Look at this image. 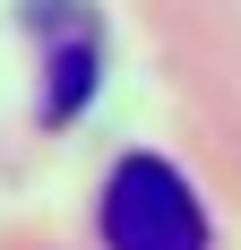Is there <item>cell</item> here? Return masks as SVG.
<instances>
[{
  "mask_svg": "<svg viewBox=\"0 0 241 250\" xmlns=\"http://www.w3.org/2000/svg\"><path fill=\"white\" fill-rule=\"evenodd\" d=\"M95 225H103V250H207V207L164 155H120Z\"/></svg>",
  "mask_w": 241,
  "mask_h": 250,
  "instance_id": "6da1fadb",
  "label": "cell"
},
{
  "mask_svg": "<svg viewBox=\"0 0 241 250\" xmlns=\"http://www.w3.org/2000/svg\"><path fill=\"white\" fill-rule=\"evenodd\" d=\"M86 95H95V43H78L52 61V95H43V121H69V112H86Z\"/></svg>",
  "mask_w": 241,
  "mask_h": 250,
  "instance_id": "7a4b0ae2",
  "label": "cell"
}]
</instances>
